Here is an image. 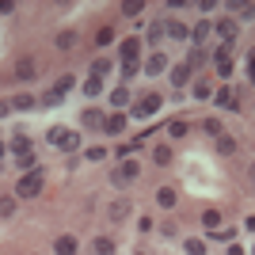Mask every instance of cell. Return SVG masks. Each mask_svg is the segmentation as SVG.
<instances>
[{
    "label": "cell",
    "mask_w": 255,
    "mask_h": 255,
    "mask_svg": "<svg viewBox=\"0 0 255 255\" xmlns=\"http://www.w3.org/2000/svg\"><path fill=\"white\" fill-rule=\"evenodd\" d=\"M171 84H175V88L191 84V69H187V65H175V69H171Z\"/></svg>",
    "instance_id": "cell-10"
},
{
    "label": "cell",
    "mask_w": 255,
    "mask_h": 255,
    "mask_svg": "<svg viewBox=\"0 0 255 255\" xmlns=\"http://www.w3.org/2000/svg\"><path fill=\"white\" fill-rule=\"evenodd\" d=\"M11 152H19V156H23V152H31V141H27V137H11Z\"/></svg>",
    "instance_id": "cell-30"
},
{
    "label": "cell",
    "mask_w": 255,
    "mask_h": 255,
    "mask_svg": "<svg viewBox=\"0 0 255 255\" xmlns=\"http://www.w3.org/2000/svg\"><path fill=\"white\" fill-rule=\"evenodd\" d=\"M50 145H53V149H65V152H73L76 149V133H73V129H50Z\"/></svg>",
    "instance_id": "cell-4"
},
{
    "label": "cell",
    "mask_w": 255,
    "mask_h": 255,
    "mask_svg": "<svg viewBox=\"0 0 255 255\" xmlns=\"http://www.w3.org/2000/svg\"><path fill=\"white\" fill-rule=\"evenodd\" d=\"M84 126H103V115H99V111H92V107H88V111H84Z\"/></svg>",
    "instance_id": "cell-29"
},
{
    "label": "cell",
    "mask_w": 255,
    "mask_h": 255,
    "mask_svg": "<svg viewBox=\"0 0 255 255\" xmlns=\"http://www.w3.org/2000/svg\"><path fill=\"white\" fill-rule=\"evenodd\" d=\"M107 156V149H99V145H96V149H88V160H103Z\"/></svg>",
    "instance_id": "cell-39"
},
{
    "label": "cell",
    "mask_w": 255,
    "mask_h": 255,
    "mask_svg": "<svg viewBox=\"0 0 255 255\" xmlns=\"http://www.w3.org/2000/svg\"><path fill=\"white\" fill-rule=\"evenodd\" d=\"M99 92H103V80H96V76H92V80L84 84V96H99Z\"/></svg>",
    "instance_id": "cell-32"
},
{
    "label": "cell",
    "mask_w": 255,
    "mask_h": 255,
    "mask_svg": "<svg viewBox=\"0 0 255 255\" xmlns=\"http://www.w3.org/2000/svg\"><path fill=\"white\" fill-rule=\"evenodd\" d=\"M152 160H156V164H168V160H171V149H168V145H160V149H152Z\"/></svg>",
    "instance_id": "cell-31"
},
{
    "label": "cell",
    "mask_w": 255,
    "mask_h": 255,
    "mask_svg": "<svg viewBox=\"0 0 255 255\" xmlns=\"http://www.w3.org/2000/svg\"><path fill=\"white\" fill-rule=\"evenodd\" d=\"M236 11H240V19H252V4H233Z\"/></svg>",
    "instance_id": "cell-37"
},
{
    "label": "cell",
    "mask_w": 255,
    "mask_h": 255,
    "mask_svg": "<svg viewBox=\"0 0 255 255\" xmlns=\"http://www.w3.org/2000/svg\"><path fill=\"white\" fill-rule=\"evenodd\" d=\"M137 175H141V164H137V160H126V164H122V168H118L115 175H111V179H115L118 187H122V183H133Z\"/></svg>",
    "instance_id": "cell-6"
},
{
    "label": "cell",
    "mask_w": 255,
    "mask_h": 255,
    "mask_svg": "<svg viewBox=\"0 0 255 255\" xmlns=\"http://www.w3.org/2000/svg\"><path fill=\"white\" fill-rule=\"evenodd\" d=\"M164 31H168L171 38H187V27H183L179 19H164Z\"/></svg>",
    "instance_id": "cell-15"
},
{
    "label": "cell",
    "mask_w": 255,
    "mask_h": 255,
    "mask_svg": "<svg viewBox=\"0 0 255 255\" xmlns=\"http://www.w3.org/2000/svg\"><path fill=\"white\" fill-rule=\"evenodd\" d=\"M111 69H115V65L107 61V57H99V61L92 65V76H96V80H99V76H107V73H111Z\"/></svg>",
    "instance_id": "cell-24"
},
{
    "label": "cell",
    "mask_w": 255,
    "mask_h": 255,
    "mask_svg": "<svg viewBox=\"0 0 255 255\" xmlns=\"http://www.w3.org/2000/svg\"><path fill=\"white\" fill-rule=\"evenodd\" d=\"M126 213H129V202H126V198H122V202H115V206H111V217H115V221H122Z\"/></svg>",
    "instance_id": "cell-26"
},
{
    "label": "cell",
    "mask_w": 255,
    "mask_h": 255,
    "mask_svg": "<svg viewBox=\"0 0 255 255\" xmlns=\"http://www.w3.org/2000/svg\"><path fill=\"white\" fill-rule=\"evenodd\" d=\"M187 34H191L194 50H202V46H206V38H210V19H198V23H194V31H187Z\"/></svg>",
    "instance_id": "cell-7"
},
{
    "label": "cell",
    "mask_w": 255,
    "mask_h": 255,
    "mask_svg": "<svg viewBox=\"0 0 255 255\" xmlns=\"http://www.w3.org/2000/svg\"><path fill=\"white\" fill-rule=\"evenodd\" d=\"M187 252H191V255H206V244H202V240H187Z\"/></svg>",
    "instance_id": "cell-34"
},
{
    "label": "cell",
    "mask_w": 255,
    "mask_h": 255,
    "mask_svg": "<svg viewBox=\"0 0 255 255\" xmlns=\"http://www.w3.org/2000/svg\"><path fill=\"white\" fill-rule=\"evenodd\" d=\"M217 152H221V156H233V152H236V137L221 133V137H217Z\"/></svg>",
    "instance_id": "cell-13"
},
{
    "label": "cell",
    "mask_w": 255,
    "mask_h": 255,
    "mask_svg": "<svg viewBox=\"0 0 255 255\" xmlns=\"http://www.w3.org/2000/svg\"><path fill=\"white\" fill-rule=\"evenodd\" d=\"M76 252V236H57V255H73Z\"/></svg>",
    "instance_id": "cell-16"
},
{
    "label": "cell",
    "mask_w": 255,
    "mask_h": 255,
    "mask_svg": "<svg viewBox=\"0 0 255 255\" xmlns=\"http://www.w3.org/2000/svg\"><path fill=\"white\" fill-rule=\"evenodd\" d=\"M202 221H206V229H210V225H221V213H217V210H206Z\"/></svg>",
    "instance_id": "cell-35"
},
{
    "label": "cell",
    "mask_w": 255,
    "mask_h": 255,
    "mask_svg": "<svg viewBox=\"0 0 255 255\" xmlns=\"http://www.w3.org/2000/svg\"><path fill=\"white\" fill-rule=\"evenodd\" d=\"M160 103H164V99H160L156 92L141 96V99H137V107H133V118H149V115H156V111H160Z\"/></svg>",
    "instance_id": "cell-3"
},
{
    "label": "cell",
    "mask_w": 255,
    "mask_h": 255,
    "mask_svg": "<svg viewBox=\"0 0 255 255\" xmlns=\"http://www.w3.org/2000/svg\"><path fill=\"white\" fill-rule=\"evenodd\" d=\"M202 129H206V133H210V137H221V133H225L217 118H206V122H202Z\"/></svg>",
    "instance_id": "cell-25"
},
{
    "label": "cell",
    "mask_w": 255,
    "mask_h": 255,
    "mask_svg": "<svg viewBox=\"0 0 255 255\" xmlns=\"http://www.w3.org/2000/svg\"><path fill=\"white\" fill-rule=\"evenodd\" d=\"M217 34L225 38V46H236V19H221L217 23Z\"/></svg>",
    "instance_id": "cell-9"
},
{
    "label": "cell",
    "mask_w": 255,
    "mask_h": 255,
    "mask_svg": "<svg viewBox=\"0 0 255 255\" xmlns=\"http://www.w3.org/2000/svg\"><path fill=\"white\" fill-rule=\"evenodd\" d=\"M194 96L206 99V96H210V84H206V80H198V84H194Z\"/></svg>",
    "instance_id": "cell-36"
},
{
    "label": "cell",
    "mask_w": 255,
    "mask_h": 255,
    "mask_svg": "<svg viewBox=\"0 0 255 255\" xmlns=\"http://www.w3.org/2000/svg\"><path fill=\"white\" fill-rule=\"evenodd\" d=\"M160 38H164V19H160V23H152V27H149V46H156Z\"/></svg>",
    "instance_id": "cell-27"
},
{
    "label": "cell",
    "mask_w": 255,
    "mask_h": 255,
    "mask_svg": "<svg viewBox=\"0 0 255 255\" xmlns=\"http://www.w3.org/2000/svg\"><path fill=\"white\" fill-rule=\"evenodd\" d=\"M206 61H210V53H206V50H191V57H187L183 65H187V69H198V65H206Z\"/></svg>",
    "instance_id": "cell-17"
},
{
    "label": "cell",
    "mask_w": 255,
    "mask_h": 255,
    "mask_svg": "<svg viewBox=\"0 0 255 255\" xmlns=\"http://www.w3.org/2000/svg\"><path fill=\"white\" fill-rule=\"evenodd\" d=\"M31 73H34V61H31V57L15 65V76H19V80H31Z\"/></svg>",
    "instance_id": "cell-22"
},
{
    "label": "cell",
    "mask_w": 255,
    "mask_h": 255,
    "mask_svg": "<svg viewBox=\"0 0 255 255\" xmlns=\"http://www.w3.org/2000/svg\"><path fill=\"white\" fill-rule=\"evenodd\" d=\"M213 99H217V107H225V111H236V96L229 92V88H221V92H217Z\"/></svg>",
    "instance_id": "cell-12"
},
{
    "label": "cell",
    "mask_w": 255,
    "mask_h": 255,
    "mask_svg": "<svg viewBox=\"0 0 255 255\" xmlns=\"http://www.w3.org/2000/svg\"><path fill=\"white\" fill-rule=\"evenodd\" d=\"M141 11H145V4H141V0H129V4H122V15H126V19H133V15H141Z\"/></svg>",
    "instance_id": "cell-21"
},
{
    "label": "cell",
    "mask_w": 255,
    "mask_h": 255,
    "mask_svg": "<svg viewBox=\"0 0 255 255\" xmlns=\"http://www.w3.org/2000/svg\"><path fill=\"white\" fill-rule=\"evenodd\" d=\"M156 202L171 210V206H175V191H171V187H160V191H156Z\"/></svg>",
    "instance_id": "cell-20"
},
{
    "label": "cell",
    "mask_w": 255,
    "mask_h": 255,
    "mask_svg": "<svg viewBox=\"0 0 255 255\" xmlns=\"http://www.w3.org/2000/svg\"><path fill=\"white\" fill-rule=\"evenodd\" d=\"M122 65H137V53H141V42L137 38H126V42H122Z\"/></svg>",
    "instance_id": "cell-8"
},
{
    "label": "cell",
    "mask_w": 255,
    "mask_h": 255,
    "mask_svg": "<svg viewBox=\"0 0 255 255\" xmlns=\"http://www.w3.org/2000/svg\"><path fill=\"white\" fill-rule=\"evenodd\" d=\"M31 107H38L34 96H15V99H11V111H31Z\"/></svg>",
    "instance_id": "cell-18"
},
{
    "label": "cell",
    "mask_w": 255,
    "mask_h": 255,
    "mask_svg": "<svg viewBox=\"0 0 255 255\" xmlns=\"http://www.w3.org/2000/svg\"><path fill=\"white\" fill-rule=\"evenodd\" d=\"M145 69H149V73H164V69H168V57H164V53H152L149 61H145Z\"/></svg>",
    "instance_id": "cell-14"
},
{
    "label": "cell",
    "mask_w": 255,
    "mask_h": 255,
    "mask_svg": "<svg viewBox=\"0 0 255 255\" xmlns=\"http://www.w3.org/2000/svg\"><path fill=\"white\" fill-rule=\"evenodd\" d=\"M76 46V31H61L57 34V50H73Z\"/></svg>",
    "instance_id": "cell-19"
},
{
    "label": "cell",
    "mask_w": 255,
    "mask_h": 255,
    "mask_svg": "<svg viewBox=\"0 0 255 255\" xmlns=\"http://www.w3.org/2000/svg\"><path fill=\"white\" fill-rule=\"evenodd\" d=\"M129 103V92L126 88H115V92H111V107H126Z\"/></svg>",
    "instance_id": "cell-23"
},
{
    "label": "cell",
    "mask_w": 255,
    "mask_h": 255,
    "mask_svg": "<svg viewBox=\"0 0 255 255\" xmlns=\"http://www.w3.org/2000/svg\"><path fill=\"white\" fill-rule=\"evenodd\" d=\"M42 183H46V171H42V168L27 171V175L15 183V198H34V194L42 191Z\"/></svg>",
    "instance_id": "cell-1"
},
{
    "label": "cell",
    "mask_w": 255,
    "mask_h": 255,
    "mask_svg": "<svg viewBox=\"0 0 255 255\" xmlns=\"http://www.w3.org/2000/svg\"><path fill=\"white\" fill-rule=\"evenodd\" d=\"M96 252H99V255H115V240L99 236V240H96Z\"/></svg>",
    "instance_id": "cell-28"
},
{
    "label": "cell",
    "mask_w": 255,
    "mask_h": 255,
    "mask_svg": "<svg viewBox=\"0 0 255 255\" xmlns=\"http://www.w3.org/2000/svg\"><path fill=\"white\" fill-rule=\"evenodd\" d=\"M8 111H11V103H4V99H0V118L8 115Z\"/></svg>",
    "instance_id": "cell-40"
},
{
    "label": "cell",
    "mask_w": 255,
    "mask_h": 255,
    "mask_svg": "<svg viewBox=\"0 0 255 255\" xmlns=\"http://www.w3.org/2000/svg\"><path fill=\"white\" fill-rule=\"evenodd\" d=\"M122 126H126V115H111V118H103V129H107V133H122Z\"/></svg>",
    "instance_id": "cell-11"
},
{
    "label": "cell",
    "mask_w": 255,
    "mask_h": 255,
    "mask_svg": "<svg viewBox=\"0 0 255 255\" xmlns=\"http://www.w3.org/2000/svg\"><path fill=\"white\" fill-rule=\"evenodd\" d=\"M15 213V198H0V217H11Z\"/></svg>",
    "instance_id": "cell-33"
},
{
    "label": "cell",
    "mask_w": 255,
    "mask_h": 255,
    "mask_svg": "<svg viewBox=\"0 0 255 255\" xmlns=\"http://www.w3.org/2000/svg\"><path fill=\"white\" fill-rule=\"evenodd\" d=\"M69 88H73V76H61V80H57V84H53L50 92L38 99V103H42V107H57V103L65 99V92H69Z\"/></svg>",
    "instance_id": "cell-2"
},
{
    "label": "cell",
    "mask_w": 255,
    "mask_h": 255,
    "mask_svg": "<svg viewBox=\"0 0 255 255\" xmlns=\"http://www.w3.org/2000/svg\"><path fill=\"white\" fill-rule=\"evenodd\" d=\"M213 65H217V73H221V76H233V46H217Z\"/></svg>",
    "instance_id": "cell-5"
},
{
    "label": "cell",
    "mask_w": 255,
    "mask_h": 255,
    "mask_svg": "<svg viewBox=\"0 0 255 255\" xmlns=\"http://www.w3.org/2000/svg\"><path fill=\"white\" fill-rule=\"evenodd\" d=\"M168 129H171V133H175V137H183V133H187V122H171Z\"/></svg>",
    "instance_id": "cell-38"
}]
</instances>
